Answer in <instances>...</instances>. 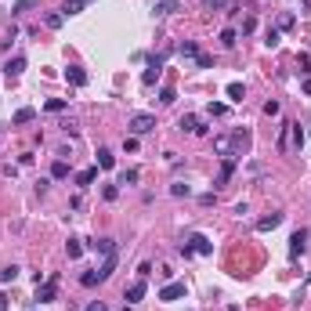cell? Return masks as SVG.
Segmentation results:
<instances>
[{
	"mask_svg": "<svg viewBox=\"0 0 311 311\" xmlns=\"http://www.w3.org/2000/svg\"><path fill=\"white\" fill-rule=\"evenodd\" d=\"M231 174H236V160H224V163H221V174H217V181H214V185H217V188H224V185L231 181Z\"/></svg>",
	"mask_w": 311,
	"mask_h": 311,
	"instance_id": "12",
	"label": "cell"
},
{
	"mask_svg": "<svg viewBox=\"0 0 311 311\" xmlns=\"http://www.w3.org/2000/svg\"><path fill=\"white\" fill-rule=\"evenodd\" d=\"M91 250H94V253H101V257H109V253H116V239H109V236H105V239H94V243H91Z\"/></svg>",
	"mask_w": 311,
	"mask_h": 311,
	"instance_id": "15",
	"label": "cell"
},
{
	"mask_svg": "<svg viewBox=\"0 0 311 311\" xmlns=\"http://www.w3.org/2000/svg\"><path fill=\"white\" fill-rule=\"evenodd\" d=\"M127 131H131L134 138L156 131V116H152V112H134V116H131V123H127Z\"/></svg>",
	"mask_w": 311,
	"mask_h": 311,
	"instance_id": "1",
	"label": "cell"
},
{
	"mask_svg": "<svg viewBox=\"0 0 311 311\" xmlns=\"http://www.w3.org/2000/svg\"><path fill=\"white\" fill-rule=\"evenodd\" d=\"M0 311H8V297L4 293H0Z\"/></svg>",
	"mask_w": 311,
	"mask_h": 311,
	"instance_id": "45",
	"label": "cell"
},
{
	"mask_svg": "<svg viewBox=\"0 0 311 311\" xmlns=\"http://www.w3.org/2000/svg\"><path fill=\"white\" fill-rule=\"evenodd\" d=\"M185 297V282H167L160 290V300H181Z\"/></svg>",
	"mask_w": 311,
	"mask_h": 311,
	"instance_id": "8",
	"label": "cell"
},
{
	"mask_svg": "<svg viewBox=\"0 0 311 311\" xmlns=\"http://www.w3.org/2000/svg\"><path fill=\"white\" fill-rule=\"evenodd\" d=\"M214 152L221 156V160H231V138L228 134H217L214 138Z\"/></svg>",
	"mask_w": 311,
	"mask_h": 311,
	"instance_id": "10",
	"label": "cell"
},
{
	"mask_svg": "<svg viewBox=\"0 0 311 311\" xmlns=\"http://www.w3.org/2000/svg\"><path fill=\"white\" fill-rule=\"evenodd\" d=\"M264 116H279V101H275V98L264 101Z\"/></svg>",
	"mask_w": 311,
	"mask_h": 311,
	"instance_id": "36",
	"label": "cell"
},
{
	"mask_svg": "<svg viewBox=\"0 0 311 311\" xmlns=\"http://www.w3.org/2000/svg\"><path fill=\"white\" fill-rule=\"evenodd\" d=\"M138 177H141L138 170H123V174H120V185H138Z\"/></svg>",
	"mask_w": 311,
	"mask_h": 311,
	"instance_id": "33",
	"label": "cell"
},
{
	"mask_svg": "<svg viewBox=\"0 0 311 311\" xmlns=\"http://www.w3.org/2000/svg\"><path fill=\"white\" fill-rule=\"evenodd\" d=\"M307 250V231L300 228V231H293V236H290V257H300Z\"/></svg>",
	"mask_w": 311,
	"mask_h": 311,
	"instance_id": "7",
	"label": "cell"
},
{
	"mask_svg": "<svg viewBox=\"0 0 311 311\" xmlns=\"http://www.w3.org/2000/svg\"><path fill=\"white\" fill-rule=\"evenodd\" d=\"M112 163H116V156L109 148H98V170H112Z\"/></svg>",
	"mask_w": 311,
	"mask_h": 311,
	"instance_id": "19",
	"label": "cell"
},
{
	"mask_svg": "<svg viewBox=\"0 0 311 311\" xmlns=\"http://www.w3.org/2000/svg\"><path fill=\"white\" fill-rule=\"evenodd\" d=\"M51 177H58V181H62V177H69V163H65V160H58V163L51 167Z\"/></svg>",
	"mask_w": 311,
	"mask_h": 311,
	"instance_id": "29",
	"label": "cell"
},
{
	"mask_svg": "<svg viewBox=\"0 0 311 311\" xmlns=\"http://www.w3.org/2000/svg\"><path fill=\"white\" fill-rule=\"evenodd\" d=\"M84 311H109V307H105V300H91Z\"/></svg>",
	"mask_w": 311,
	"mask_h": 311,
	"instance_id": "44",
	"label": "cell"
},
{
	"mask_svg": "<svg viewBox=\"0 0 311 311\" xmlns=\"http://www.w3.org/2000/svg\"><path fill=\"white\" fill-rule=\"evenodd\" d=\"M152 11L160 15V18H167V15H177V11H181V4H177V0H160V4H156Z\"/></svg>",
	"mask_w": 311,
	"mask_h": 311,
	"instance_id": "14",
	"label": "cell"
},
{
	"mask_svg": "<svg viewBox=\"0 0 311 311\" xmlns=\"http://www.w3.org/2000/svg\"><path fill=\"white\" fill-rule=\"evenodd\" d=\"M300 72H307V76H311V55H300Z\"/></svg>",
	"mask_w": 311,
	"mask_h": 311,
	"instance_id": "43",
	"label": "cell"
},
{
	"mask_svg": "<svg viewBox=\"0 0 311 311\" xmlns=\"http://www.w3.org/2000/svg\"><path fill=\"white\" fill-rule=\"evenodd\" d=\"M36 4H40V0H15V4H11V15H25V11H33Z\"/></svg>",
	"mask_w": 311,
	"mask_h": 311,
	"instance_id": "20",
	"label": "cell"
},
{
	"mask_svg": "<svg viewBox=\"0 0 311 311\" xmlns=\"http://www.w3.org/2000/svg\"><path fill=\"white\" fill-rule=\"evenodd\" d=\"M217 40H221V47H236L239 33H236V29H221V36H217Z\"/></svg>",
	"mask_w": 311,
	"mask_h": 311,
	"instance_id": "21",
	"label": "cell"
},
{
	"mask_svg": "<svg viewBox=\"0 0 311 311\" xmlns=\"http://www.w3.org/2000/svg\"><path fill=\"white\" fill-rule=\"evenodd\" d=\"M188 192H192L188 185H170V196H188Z\"/></svg>",
	"mask_w": 311,
	"mask_h": 311,
	"instance_id": "41",
	"label": "cell"
},
{
	"mask_svg": "<svg viewBox=\"0 0 311 311\" xmlns=\"http://www.w3.org/2000/svg\"><path fill=\"white\" fill-rule=\"evenodd\" d=\"M177 51H181V58H199V44H192V40H185Z\"/></svg>",
	"mask_w": 311,
	"mask_h": 311,
	"instance_id": "25",
	"label": "cell"
},
{
	"mask_svg": "<svg viewBox=\"0 0 311 311\" xmlns=\"http://www.w3.org/2000/svg\"><path fill=\"white\" fill-rule=\"evenodd\" d=\"M33 120H36V112H33V109H18V112L11 116V123H33Z\"/></svg>",
	"mask_w": 311,
	"mask_h": 311,
	"instance_id": "23",
	"label": "cell"
},
{
	"mask_svg": "<svg viewBox=\"0 0 311 311\" xmlns=\"http://www.w3.org/2000/svg\"><path fill=\"white\" fill-rule=\"evenodd\" d=\"M224 112H228V105H221V101L210 105V116H224Z\"/></svg>",
	"mask_w": 311,
	"mask_h": 311,
	"instance_id": "42",
	"label": "cell"
},
{
	"mask_svg": "<svg viewBox=\"0 0 311 311\" xmlns=\"http://www.w3.org/2000/svg\"><path fill=\"white\" fill-rule=\"evenodd\" d=\"M290 25H293V15L282 11V15H279V29H290Z\"/></svg>",
	"mask_w": 311,
	"mask_h": 311,
	"instance_id": "38",
	"label": "cell"
},
{
	"mask_svg": "<svg viewBox=\"0 0 311 311\" xmlns=\"http://www.w3.org/2000/svg\"><path fill=\"white\" fill-rule=\"evenodd\" d=\"M160 76H163V55H148V69H145V76H141V84L152 87Z\"/></svg>",
	"mask_w": 311,
	"mask_h": 311,
	"instance_id": "3",
	"label": "cell"
},
{
	"mask_svg": "<svg viewBox=\"0 0 311 311\" xmlns=\"http://www.w3.org/2000/svg\"><path fill=\"white\" fill-rule=\"evenodd\" d=\"M279 224H282V214L275 210V214H268V217L257 221V231H271V228H279Z\"/></svg>",
	"mask_w": 311,
	"mask_h": 311,
	"instance_id": "17",
	"label": "cell"
},
{
	"mask_svg": "<svg viewBox=\"0 0 311 311\" xmlns=\"http://www.w3.org/2000/svg\"><path fill=\"white\" fill-rule=\"evenodd\" d=\"M44 22H47V29H62V22H65V15H62V11H51V15H47Z\"/></svg>",
	"mask_w": 311,
	"mask_h": 311,
	"instance_id": "28",
	"label": "cell"
},
{
	"mask_svg": "<svg viewBox=\"0 0 311 311\" xmlns=\"http://www.w3.org/2000/svg\"><path fill=\"white\" fill-rule=\"evenodd\" d=\"M253 29H257V18H253V15H250V18H243V36H246V33H253Z\"/></svg>",
	"mask_w": 311,
	"mask_h": 311,
	"instance_id": "39",
	"label": "cell"
},
{
	"mask_svg": "<svg viewBox=\"0 0 311 311\" xmlns=\"http://www.w3.org/2000/svg\"><path fill=\"white\" fill-rule=\"evenodd\" d=\"M22 69H25V58H22V55H15V58L4 65V76H8V80H15V76H22Z\"/></svg>",
	"mask_w": 311,
	"mask_h": 311,
	"instance_id": "13",
	"label": "cell"
},
{
	"mask_svg": "<svg viewBox=\"0 0 311 311\" xmlns=\"http://www.w3.org/2000/svg\"><path fill=\"white\" fill-rule=\"evenodd\" d=\"M250 152V131H236L231 134V160H243Z\"/></svg>",
	"mask_w": 311,
	"mask_h": 311,
	"instance_id": "4",
	"label": "cell"
},
{
	"mask_svg": "<svg viewBox=\"0 0 311 311\" xmlns=\"http://www.w3.org/2000/svg\"><path fill=\"white\" fill-rule=\"evenodd\" d=\"M304 94H311V76H307V80H304Z\"/></svg>",
	"mask_w": 311,
	"mask_h": 311,
	"instance_id": "46",
	"label": "cell"
},
{
	"mask_svg": "<svg viewBox=\"0 0 311 311\" xmlns=\"http://www.w3.org/2000/svg\"><path fill=\"white\" fill-rule=\"evenodd\" d=\"M65 80H69L72 87H87V72H84L80 65H69V69H65Z\"/></svg>",
	"mask_w": 311,
	"mask_h": 311,
	"instance_id": "9",
	"label": "cell"
},
{
	"mask_svg": "<svg viewBox=\"0 0 311 311\" xmlns=\"http://www.w3.org/2000/svg\"><path fill=\"white\" fill-rule=\"evenodd\" d=\"M18 279V264H8V268H0V282H15Z\"/></svg>",
	"mask_w": 311,
	"mask_h": 311,
	"instance_id": "27",
	"label": "cell"
},
{
	"mask_svg": "<svg viewBox=\"0 0 311 311\" xmlns=\"http://www.w3.org/2000/svg\"><path fill=\"white\" fill-rule=\"evenodd\" d=\"M264 44H268V47H279V44H282V33H279V29H268Z\"/></svg>",
	"mask_w": 311,
	"mask_h": 311,
	"instance_id": "30",
	"label": "cell"
},
{
	"mask_svg": "<svg viewBox=\"0 0 311 311\" xmlns=\"http://www.w3.org/2000/svg\"><path fill=\"white\" fill-rule=\"evenodd\" d=\"M228 311H239V307H228Z\"/></svg>",
	"mask_w": 311,
	"mask_h": 311,
	"instance_id": "47",
	"label": "cell"
},
{
	"mask_svg": "<svg viewBox=\"0 0 311 311\" xmlns=\"http://www.w3.org/2000/svg\"><path fill=\"white\" fill-rule=\"evenodd\" d=\"M98 177V167H87V170H80V174H76V185H91Z\"/></svg>",
	"mask_w": 311,
	"mask_h": 311,
	"instance_id": "26",
	"label": "cell"
},
{
	"mask_svg": "<svg viewBox=\"0 0 311 311\" xmlns=\"http://www.w3.org/2000/svg\"><path fill=\"white\" fill-rule=\"evenodd\" d=\"M62 109H65L62 98H51V101H47V112H62Z\"/></svg>",
	"mask_w": 311,
	"mask_h": 311,
	"instance_id": "40",
	"label": "cell"
},
{
	"mask_svg": "<svg viewBox=\"0 0 311 311\" xmlns=\"http://www.w3.org/2000/svg\"><path fill=\"white\" fill-rule=\"evenodd\" d=\"M160 101H163V105H174V101H177L174 87H163V91H160Z\"/></svg>",
	"mask_w": 311,
	"mask_h": 311,
	"instance_id": "32",
	"label": "cell"
},
{
	"mask_svg": "<svg viewBox=\"0 0 311 311\" xmlns=\"http://www.w3.org/2000/svg\"><path fill=\"white\" fill-rule=\"evenodd\" d=\"M206 11H231V0H203Z\"/></svg>",
	"mask_w": 311,
	"mask_h": 311,
	"instance_id": "22",
	"label": "cell"
},
{
	"mask_svg": "<svg viewBox=\"0 0 311 311\" xmlns=\"http://www.w3.org/2000/svg\"><path fill=\"white\" fill-rule=\"evenodd\" d=\"M141 297H145V279H138V282L127 286V304H138Z\"/></svg>",
	"mask_w": 311,
	"mask_h": 311,
	"instance_id": "18",
	"label": "cell"
},
{
	"mask_svg": "<svg viewBox=\"0 0 311 311\" xmlns=\"http://www.w3.org/2000/svg\"><path fill=\"white\" fill-rule=\"evenodd\" d=\"M65 253H69L72 261H76V257H84V243H80V239H69V243H65Z\"/></svg>",
	"mask_w": 311,
	"mask_h": 311,
	"instance_id": "24",
	"label": "cell"
},
{
	"mask_svg": "<svg viewBox=\"0 0 311 311\" xmlns=\"http://www.w3.org/2000/svg\"><path fill=\"white\" fill-rule=\"evenodd\" d=\"M243 94H246L243 84H228V98H231V101H243Z\"/></svg>",
	"mask_w": 311,
	"mask_h": 311,
	"instance_id": "31",
	"label": "cell"
},
{
	"mask_svg": "<svg viewBox=\"0 0 311 311\" xmlns=\"http://www.w3.org/2000/svg\"><path fill=\"white\" fill-rule=\"evenodd\" d=\"M177 131H181V134H206V123L199 120V116H181V120H177Z\"/></svg>",
	"mask_w": 311,
	"mask_h": 311,
	"instance_id": "5",
	"label": "cell"
},
{
	"mask_svg": "<svg viewBox=\"0 0 311 311\" xmlns=\"http://www.w3.org/2000/svg\"><path fill=\"white\" fill-rule=\"evenodd\" d=\"M80 282H84V286H98V275H94V271H84Z\"/></svg>",
	"mask_w": 311,
	"mask_h": 311,
	"instance_id": "37",
	"label": "cell"
},
{
	"mask_svg": "<svg viewBox=\"0 0 311 311\" xmlns=\"http://www.w3.org/2000/svg\"><path fill=\"white\" fill-rule=\"evenodd\" d=\"M112 271H116V253H109V257L101 261V268H94V275H98V282H105Z\"/></svg>",
	"mask_w": 311,
	"mask_h": 311,
	"instance_id": "11",
	"label": "cell"
},
{
	"mask_svg": "<svg viewBox=\"0 0 311 311\" xmlns=\"http://www.w3.org/2000/svg\"><path fill=\"white\" fill-rule=\"evenodd\" d=\"M94 4V0H65V8H62V15L69 18V15H80L84 8H91Z\"/></svg>",
	"mask_w": 311,
	"mask_h": 311,
	"instance_id": "16",
	"label": "cell"
},
{
	"mask_svg": "<svg viewBox=\"0 0 311 311\" xmlns=\"http://www.w3.org/2000/svg\"><path fill=\"white\" fill-rule=\"evenodd\" d=\"M58 297V279L51 275L47 282H40V286H36V300H40V304H47V300H55Z\"/></svg>",
	"mask_w": 311,
	"mask_h": 311,
	"instance_id": "6",
	"label": "cell"
},
{
	"mask_svg": "<svg viewBox=\"0 0 311 311\" xmlns=\"http://www.w3.org/2000/svg\"><path fill=\"white\" fill-rule=\"evenodd\" d=\"M290 131H293V145L300 148V145H304V131H300V123H290Z\"/></svg>",
	"mask_w": 311,
	"mask_h": 311,
	"instance_id": "34",
	"label": "cell"
},
{
	"mask_svg": "<svg viewBox=\"0 0 311 311\" xmlns=\"http://www.w3.org/2000/svg\"><path fill=\"white\" fill-rule=\"evenodd\" d=\"M181 253L185 257H192V253H214V243L206 239V236H188V243H181Z\"/></svg>",
	"mask_w": 311,
	"mask_h": 311,
	"instance_id": "2",
	"label": "cell"
},
{
	"mask_svg": "<svg viewBox=\"0 0 311 311\" xmlns=\"http://www.w3.org/2000/svg\"><path fill=\"white\" fill-rule=\"evenodd\" d=\"M101 196H105V199H109V203H112V199H116V196H120V188H116V185H105V188H101Z\"/></svg>",
	"mask_w": 311,
	"mask_h": 311,
	"instance_id": "35",
	"label": "cell"
}]
</instances>
